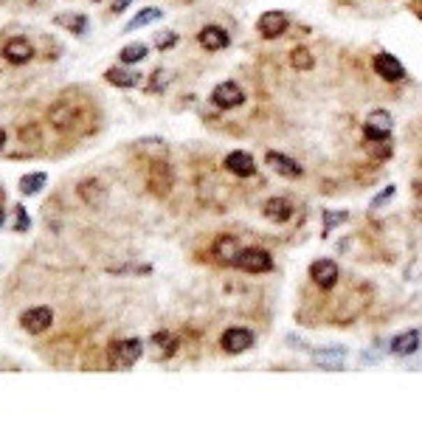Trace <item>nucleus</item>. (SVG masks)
Instances as JSON below:
<instances>
[{"mask_svg":"<svg viewBox=\"0 0 422 425\" xmlns=\"http://www.w3.org/2000/svg\"><path fill=\"white\" fill-rule=\"evenodd\" d=\"M197 43H200L205 51H223V48H228L231 40H228L226 29H220V26H205V29H200Z\"/></svg>","mask_w":422,"mask_h":425,"instance_id":"ddd939ff","label":"nucleus"},{"mask_svg":"<svg viewBox=\"0 0 422 425\" xmlns=\"http://www.w3.org/2000/svg\"><path fill=\"white\" fill-rule=\"evenodd\" d=\"M141 355H144V344H141L138 338L113 341V344L108 347V366H110V369H119V372H124V369L136 366Z\"/></svg>","mask_w":422,"mask_h":425,"instance_id":"f257e3e1","label":"nucleus"},{"mask_svg":"<svg viewBox=\"0 0 422 425\" xmlns=\"http://www.w3.org/2000/svg\"><path fill=\"white\" fill-rule=\"evenodd\" d=\"M234 265H237L240 271H245V273H268V271L273 268V259H270V254L262 251V248H240Z\"/></svg>","mask_w":422,"mask_h":425,"instance_id":"f03ea898","label":"nucleus"},{"mask_svg":"<svg viewBox=\"0 0 422 425\" xmlns=\"http://www.w3.org/2000/svg\"><path fill=\"white\" fill-rule=\"evenodd\" d=\"M256 29H259V34H262L265 40H276V37H282L284 29H287V15H284V12H265V15L259 17Z\"/></svg>","mask_w":422,"mask_h":425,"instance_id":"6e6552de","label":"nucleus"},{"mask_svg":"<svg viewBox=\"0 0 422 425\" xmlns=\"http://www.w3.org/2000/svg\"><path fill=\"white\" fill-rule=\"evenodd\" d=\"M150 347H152L155 361H166V358H172V355L177 352V338H175V333H169V330H158V333L150 338Z\"/></svg>","mask_w":422,"mask_h":425,"instance_id":"f8f14e48","label":"nucleus"},{"mask_svg":"<svg viewBox=\"0 0 422 425\" xmlns=\"http://www.w3.org/2000/svg\"><path fill=\"white\" fill-rule=\"evenodd\" d=\"M265 217L273 223H287L293 217V203L287 197H270L265 203Z\"/></svg>","mask_w":422,"mask_h":425,"instance_id":"f3484780","label":"nucleus"},{"mask_svg":"<svg viewBox=\"0 0 422 425\" xmlns=\"http://www.w3.org/2000/svg\"><path fill=\"white\" fill-rule=\"evenodd\" d=\"M374 71H377L386 82H400V79L405 76V71H402L400 59H397V57H391V54H377V57H374Z\"/></svg>","mask_w":422,"mask_h":425,"instance_id":"dca6fc26","label":"nucleus"},{"mask_svg":"<svg viewBox=\"0 0 422 425\" xmlns=\"http://www.w3.org/2000/svg\"><path fill=\"white\" fill-rule=\"evenodd\" d=\"M130 6V0H116L113 3V12H122V9H127Z\"/></svg>","mask_w":422,"mask_h":425,"instance_id":"7c9ffc66","label":"nucleus"},{"mask_svg":"<svg viewBox=\"0 0 422 425\" xmlns=\"http://www.w3.org/2000/svg\"><path fill=\"white\" fill-rule=\"evenodd\" d=\"M391 194H394V186H388V189H383V192H380V197H374V200H372V208H377V206H383V203H388V200H391Z\"/></svg>","mask_w":422,"mask_h":425,"instance_id":"c756f323","label":"nucleus"},{"mask_svg":"<svg viewBox=\"0 0 422 425\" xmlns=\"http://www.w3.org/2000/svg\"><path fill=\"white\" fill-rule=\"evenodd\" d=\"M419 344H422V333H419V330H405V333H400V336L391 341V355L408 358V355H414V352L419 350Z\"/></svg>","mask_w":422,"mask_h":425,"instance_id":"4468645a","label":"nucleus"},{"mask_svg":"<svg viewBox=\"0 0 422 425\" xmlns=\"http://www.w3.org/2000/svg\"><path fill=\"white\" fill-rule=\"evenodd\" d=\"M0 54H3V59L12 65H26L29 59H34V45L26 37H12L3 48H0Z\"/></svg>","mask_w":422,"mask_h":425,"instance_id":"423d86ee","label":"nucleus"},{"mask_svg":"<svg viewBox=\"0 0 422 425\" xmlns=\"http://www.w3.org/2000/svg\"><path fill=\"white\" fill-rule=\"evenodd\" d=\"M0 229H3V208H0Z\"/></svg>","mask_w":422,"mask_h":425,"instance_id":"473e14b6","label":"nucleus"},{"mask_svg":"<svg viewBox=\"0 0 422 425\" xmlns=\"http://www.w3.org/2000/svg\"><path fill=\"white\" fill-rule=\"evenodd\" d=\"M312 361L315 366H321V369H344V361H347V350L344 347H321V350H315L312 352Z\"/></svg>","mask_w":422,"mask_h":425,"instance_id":"1a4fd4ad","label":"nucleus"},{"mask_svg":"<svg viewBox=\"0 0 422 425\" xmlns=\"http://www.w3.org/2000/svg\"><path fill=\"white\" fill-rule=\"evenodd\" d=\"M48 183V175L45 172H29L20 178V192L23 194H40V189Z\"/></svg>","mask_w":422,"mask_h":425,"instance_id":"4be33fe9","label":"nucleus"},{"mask_svg":"<svg viewBox=\"0 0 422 425\" xmlns=\"http://www.w3.org/2000/svg\"><path fill=\"white\" fill-rule=\"evenodd\" d=\"M51 322H54L51 307H29V310L20 315V327H23L26 333H31V336L45 333V330L51 327Z\"/></svg>","mask_w":422,"mask_h":425,"instance_id":"7ed1b4c3","label":"nucleus"},{"mask_svg":"<svg viewBox=\"0 0 422 425\" xmlns=\"http://www.w3.org/2000/svg\"><path fill=\"white\" fill-rule=\"evenodd\" d=\"M104 79H108L110 85H116V87H136V85L141 82V76H138V73L124 71V68H110L108 73H104Z\"/></svg>","mask_w":422,"mask_h":425,"instance_id":"aec40b11","label":"nucleus"},{"mask_svg":"<svg viewBox=\"0 0 422 425\" xmlns=\"http://www.w3.org/2000/svg\"><path fill=\"white\" fill-rule=\"evenodd\" d=\"M172 45H177V34H175V31L158 34V40H155V48H158V51H166V48H172Z\"/></svg>","mask_w":422,"mask_h":425,"instance_id":"cd10ccee","label":"nucleus"},{"mask_svg":"<svg viewBox=\"0 0 422 425\" xmlns=\"http://www.w3.org/2000/svg\"><path fill=\"white\" fill-rule=\"evenodd\" d=\"M391 127H394V122H391V116L386 113V110H374L369 119H366V138H377V141H386L388 136H391Z\"/></svg>","mask_w":422,"mask_h":425,"instance_id":"9d476101","label":"nucleus"},{"mask_svg":"<svg viewBox=\"0 0 422 425\" xmlns=\"http://www.w3.org/2000/svg\"><path fill=\"white\" fill-rule=\"evenodd\" d=\"M265 161H268V166H270L276 175H282V178H290V180L301 178V166H298L293 158L282 155V152H268V155H265Z\"/></svg>","mask_w":422,"mask_h":425,"instance_id":"2eb2a0df","label":"nucleus"},{"mask_svg":"<svg viewBox=\"0 0 422 425\" xmlns=\"http://www.w3.org/2000/svg\"><path fill=\"white\" fill-rule=\"evenodd\" d=\"M166 85H169V73H166V71H155V73L150 76L147 90H150V93H161V90H166Z\"/></svg>","mask_w":422,"mask_h":425,"instance_id":"a878e982","label":"nucleus"},{"mask_svg":"<svg viewBox=\"0 0 422 425\" xmlns=\"http://www.w3.org/2000/svg\"><path fill=\"white\" fill-rule=\"evenodd\" d=\"M214 254H217L226 265H234V259H237V254H240V245H237L234 237H220V240L214 243Z\"/></svg>","mask_w":422,"mask_h":425,"instance_id":"412c9836","label":"nucleus"},{"mask_svg":"<svg viewBox=\"0 0 422 425\" xmlns=\"http://www.w3.org/2000/svg\"><path fill=\"white\" fill-rule=\"evenodd\" d=\"M163 15H161V9H141L130 23H127V31H136V29H144V26H150V23H155V20H161Z\"/></svg>","mask_w":422,"mask_h":425,"instance_id":"5701e85b","label":"nucleus"},{"mask_svg":"<svg viewBox=\"0 0 422 425\" xmlns=\"http://www.w3.org/2000/svg\"><path fill=\"white\" fill-rule=\"evenodd\" d=\"M324 217H327V229H330V226H338L347 220V211H327Z\"/></svg>","mask_w":422,"mask_h":425,"instance_id":"c85d7f7f","label":"nucleus"},{"mask_svg":"<svg viewBox=\"0 0 422 425\" xmlns=\"http://www.w3.org/2000/svg\"><path fill=\"white\" fill-rule=\"evenodd\" d=\"M416 15H419V20H422V6H419V12H416Z\"/></svg>","mask_w":422,"mask_h":425,"instance_id":"72a5a7b5","label":"nucleus"},{"mask_svg":"<svg viewBox=\"0 0 422 425\" xmlns=\"http://www.w3.org/2000/svg\"><path fill=\"white\" fill-rule=\"evenodd\" d=\"M93 3H101V0H93Z\"/></svg>","mask_w":422,"mask_h":425,"instance_id":"f704fd0d","label":"nucleus"},{"mask_svg":"<svg viewBox=\"0 0 422 425\" xmlns=\"http://www.w3.org/2000/svg\"><path fill=\"white\" fill-rule=\"evenodd\" d=\"M242 101H245V93L237 82H220L214 87V93H211V104H217V108H223V110L240 108Z\"/></svg>","mask_w":422,"mask_h":425,"instance_id":"39448f33","label":"nucleus"},{"mask_svg":"<svg viewBox=\"0 0 422 425\" xmlns=\"http://www.w3.org/2000/svg\"><path fill=\"white\" fill-rule=\"evenodd\" d=\"M54 23H57V26H62V29H68V31H73L76 37L87 31V15H76V12L57 15V17H54Z\"/></svg>","mask_w":422,"mask_h":425,"instance_id":"6ab92c4d","label":"nucleus"},{"mask_svg":"<svg viewBox=\"0 0 422 425\" xmlns=\"http://www.w3.org/2000/svg\"><path fill=\"white\" fill-rule=\"evenodd\" d=\"M226 169H228L231 175H237V178H251V175H256V161H254L248 152L237 150V152H228V155H226Z\"/></svg>","mask_w":422,"mask_h":425,"instance_id":"9b49d317","label":"nucleus"},{"mask_svg":"<svg viewBox=\"0 0 422 425\" xmlns=\"http://www.w3.org/2000/svg\"><path fill=\"white\" fill-rule=\"evenodd\" d=\"M3 144H6V133H3V127H0V150H3Z\"/></svg>","mask_w":422,"mask_h":425,"instance_id":"2f4dec72","label":"nucleus"},{"mask_svg":"<svg viewBox=\"0 0 422 425\" xmlns=\"http://www.w3.org/2000/svg\"><path fill=\"white\" fill-rule=\"evenodd\" d=\"M144 57H147V45H141V43H133V45L122 48V54H119L122 65H136V62H141Z\"/></svg>","mask_w":422,"mask_h":425,"instance_id":"b1692460","label":"nucleus"},{"mask_svg":"<svg viewBox=\"0 0 422 425\" xmlns=\"http://www.w3.org/2000/svg\"><path fill=\"white\" fill-rule=\"evenodd\" d=\"M220 347H223V352H228V355H242L245 350L254 347V333L245 330V327H228V330L223 333V338H220Z\"/></svg>","mask_w":422,"mask_h":425,"instance_id":"20e7f679","label":"nucleus"},{"mask_svg":"<svg viewBox=\"0 0 422 425\" xmlns=\"http://www.w3.org/2000/svg\"><path fill=\"white\" fill-rule=\"evenodd\" d=\"M29 226H31V223H29L26 208H23V206H15V231L23 234V231H29Z\"/></svg>","mask_w":422,"mask_h":425,"instance_id":"bb28decb","label":"nucleus"},{"mask_svg":"<svg viewBox=\"0 0 422 425\" xmlns=\"http://www.w3.org/2000/svg\"><path fill=\"white\" fill-rule=\"evenodd\" d=\"M73 119H76V110L71 108L68 101H57V104H51V110H48V122L57 127V130H62V127H71L73 124Z\"/></svg>","mask_w":422,"mask_h":425,"instance_id":"a211bd4d","label":"nucleus"},{"mask_svg":"<svg viewBox=\"0 0 422 425\" xmlns=\"http://www.w3.org/2000/svg\"><path fill=\"white\" fill-rule=\"evenodd\" d=\"M290 65H293L296 71H310V68H312V54H310L307 48H296V51L290 54Z\"/></svg>","mask_w":422,"mask_h":425,"instance_id":"393cba45","label":"nucleus"},{"mask_svg":"<svg viewBox=\"0 0 422 425\" xmlns=\"http://www.w3.org/2000/svg\"><path fill=\"white\" fill-rule=\"evenodd\" d=\"M310 276L321 290H330L338 282V265L333 259H315L312 268H310Z\"/></svg>","mask_w":422,"mask_h":425,"instance_id":"0eeeda50","label":"nucleus"}]
</instances>
